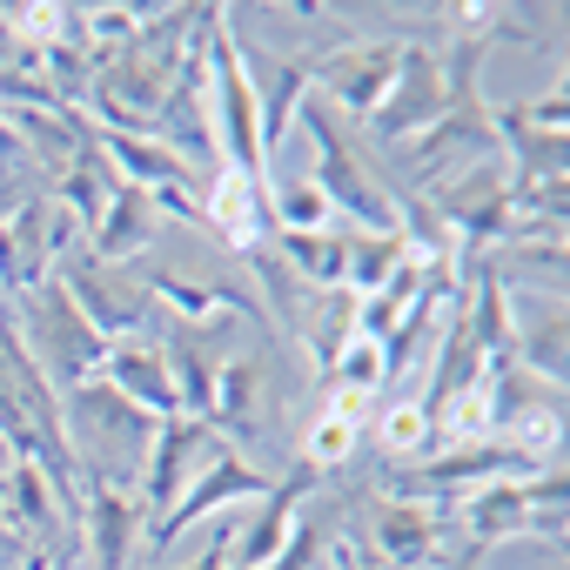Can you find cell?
<instances>
[{
    "instance_id": "9a60e30c",
    "label": "cell",
    "mask_w": 570,
    "mask_h": 570,
    "mask_svg": "<svg viewBox=\"0 0 570 570\" xmlns=\"http://www.w3.org/2000/svg\"><path fill=\"white\" fill-rule=\"evenodd\" d=\"M443 563V510L430 497H383L376 510V570Z\"/></svg>"
},
{
    "instance_id": "ac0fdd59",
    "label": "cell",
    "mask_w": 570,
    "mask_h": 570,
    "mask_svg": "<svg viewBox=\"0 0 570 570\" xmlns=\"http://www.w3.org/2000/svg\"><path fill=\"white\" fill-rule=\"evenodd\" d=\"M95 148L108 155L115 181H128V188H148V195H161V188H195V195L208 202V181H202L188 161H175L155 135H115V128H95Z\"/></svg>"
},
{
    "instance_id": "2e32d148",
    "label": "cell",
    "mask_w": 570,
    "mask_h": 570,
    "mask_svg": "<svg viewBox=\"0 0 570 570\" xmlns=\"http://www.w3.org/2000/svg\"><path fill=\"white\" fill-rule=\"evenodd\" d=\"M95 383H108L121 403L148 410L155 423L181 416V403H175V383H168V363H161V343H148V330H141V336H128V343H115Z\"/></svg>"
},
{
    "instance_id": "277c9868",
    "label": "cell",
    "mask_w": 570,
    "mask_h": 570,
    "mask_svg": "<svg viewBox=\"0 0 570 570\" xmlns=\"http://www.w3.org/2000/svg\"><path fill=\"white\" fill-rule=\"evenodd\" d=\"M8 309H14V330H21L28 356L41 363V376H48V383H55L61 396L101 376V363H108V350H115V343H101V336L88 330V316H81V309L68 303V289H61L55 275L41 282V289L14 296Z\"/></svg>"
},
{
    "instance_id": "4316f807",
    "label": "cell",
    "mask_w": 570,
    "mask_h": 570,
    "mask_svg": "<svg viewBox=\"0 0 570 570\" xmlns=\"http://www.w3.org/2000/svg\"><path fill=\"white\" fill-rule=\"evenodd\" d=\"M376 443L396 456V463H416L423 450H430V423H423V410H416V396H396L383 416H376Z\"/></svg>"
},
{
    "instance_id": "44dd1931",
    "label": "cell",
    "mask_w": 570,
    "mask_h": 570,
    "mask_svg": "<svg viewBox=\"0 0 570 570\" xmlns=\"http://www.w3.org/2000/svg\"><path fill=\"white\" fill-rule=\"evenodd\" d=\"M155 296L188 323V330H215L222 316H242V323H268L262 316V303L248 296V289H235V282H195V275H175V268H161L155 275Z\"/></svg>"
},
{
    "instance_id": "9c48e42d",
    "label": "cell",
    "mask_w": 570,
    "mask_h": 570,
    "mask_svg": "<svg viewBox=\"0 0 570 570\" xmlns=\"http://www.w3.org/2000/svg\"><path fill=\"white\" fill-rule=\"evenodd\" d=\"M215 450H222V436H215L202 416H168V423H155V443H148V463H141V483H135L141 523L168 517V503L208 470Z\"/></svg>"
},
{
    "instance_id": "7a4b0ae2",
    "label": "cell",
    "mask_w": 570,
    "mask_h": 570,
    "mask_svg": "<svg viewBox=\"0 0 570 570\" xmlns=\"http://www.w3.org/2000/svg\"><path fill=\"white\" fill-rule=\"evenodd\" d=\"M296 128H309V148H316L309 181L330 195L336 222H343V228H363V235H390V228H396V188L363 161V148H356V135L343 128V115H336L323 95H309V101L296 108Z\"/></svg>"
},
{
    "instance_id": "8fae6325",
    "label": "cell",
    "mask_w": 570,
    "mask_h": 570,
    "mask_svg": "<svg viewBox=\"0 0 570 570\" xmlns=\"http://www.w3.org/2000/svg\"><path fill=\"white\" fill-rule=\"evenodd\" d=\"M396 61H403V41H396V35H383V41H343V48H330V55L316 61V95H323L336 115L370 121L376 101H383L390 81H396Z\"/></svg>"
},
{
    "instance_id": "ba28073f",
    "label": "cell",
    "mask_w": 570,
    "mask_h": 570,
    "mask_svg": "<svg viewBox=\"0 0 570 570\" xmlns=\"http://www.w3.org/2000/svg\"><path fill=\"white\" fill-rule=\"evenodd\" d=\"M55 282L68 289V303L88 316V330H95L101 343H128V336L148 330V289H141V282H121V275H115L108 262H95L88 248H68L61 268H55Z\"/></svg>"
},
{
    "instance_id": "d4e9b609",
    "label": "cell",
    "mask_w": 570,
    "mask_h": 570,
    "mask_svg": "<svg viewBox=\"0 0 570 570\" xmlns=\"http://www.w3.org/2000/svg\"><path fill=\"white\" fill-rule=\"evenodd\" d=\"M403 262H410V242H403L396 228H390V235H363V228H350V268H343V289H350V296H376Z\"/></svg>"
},
{
    "instance_id": "603a6c76",
    "label": "cell",
    "mask_w": 570,
    "mask_h": 570,
    "mask_svg": "<svg viewBox=\"0 0 570 570\" xmlns=\"http://www.w3.org/2000/svg\"><path fill=\"white\" fill-rule=\"evenodd\" d=\"M268 222H275V235H323V228H343L336 208H330V195L309 181V168H303V175H268Z\"/></svg>"
},
{
    "instance_id": "52a82bcc",
    "label": "cell",
    "mask_w": 570,
    "mask_h": 570,
    "mask_svg": "<svg viewBox=\"0 0 570 570\" xmlns=\"http://www.w3.org/2000/svg\"><path fill=\"white\" fill-rule=\"evenodd\" d=\"M268 497V476L235 450V443H222L215 456H208V470L168 503V517H155L148 523V557H161V550H175L202 517H215V510H228V503H262Z\"/></svg>"
},
{
    "instance_id": "f546056e",
    "label": "cell",
    "mask_w": 570,
    "mask_h": 570,
    "mask_svg": "<svg viewBox=\"0 0 570 570\" xmlns=\"http://www.w3.org/2000/svg\"><path fill=\"white\" fill-rule=\"evenodd\" d=\"M181 570H235V530H215V543L195 563H181Z\"/></svg>"
},
{
    "instance_id": "6da1fadb",
    "label": "cell",
    "mask_w": 570,
    "mask_h": 570,
    "mask_svg": "<svg viewBox=\"0 0 570 570\" xmlns=\"http://www.w3.org/2000/svg\"><path fill=\"white\" fill-rule=\"evenodd\" d=\"M61 430H68L75 476L115 483V490L141 483V463H148V443H155V416L148 410L121 403L108 383H81V390L61 396Z\"/></svg>"
},
{
    "instance_id": "5b68a950",
    "label": "cell",
    "mask_w": 570,
    "mask_h": 570,
    "mask_svg": "<svg viewBox=\"0 0 570 570\" xmlns=\"http://www.w3.org/2000/svg\"><path fill=\"white\" fill-rule=\"evenodd\" d=\"M456 523H463V537L476 550H497V543H517V537H543L557 550L563 543V463H550L537 476H510V483L470 490Z\"/></svg>"
},
{
    "instance_id": "cb8c5ba5",
    "label": "cell",
    "mask_w": 570,
    "mask_h": 570,
    "mask_svg": "<svg viewBox=\"0 0 570 570\" xmlns=\"http://www.w3.org/2000/svg\"><path fill=\"white\" fill-rule=\"evenodd\" d=\"M115 188H121V181H115L108 155H101V148L88 141V148H81V155H75L68 168H61V181H55V202H61V208H68V215L81 222V235H88V228L101 222V208L115 202Z\"/></svg>"
},
{
    "instance_id": "4fadbf2b",
    "label": "cell",
    "mask_w": 570,
    "mask_h": 570,
    "mask_svg": "<svg viewBox=\"0 0 570 570\" xmlns=\"http://www.w3.org/2000/svg\"><path fill=\"white\" fill-rule=\"evenodd\" d=\"M141 530H148V523H141L135 490H115V483L81 476V517H75V537H81V550L95 557V570H128Z\"/></svg>"
},
{
    "instance_id": "3957f363",
    "label": "cell",
    "mask_w": 570,
    "mask_h": 570,
    "mask_svg": "<svg viewBox=\"0 0 570 570\" xmlns=\"http://www.w3.org/2000/svg\"><path fill=\"white\" fill-rule=\"evenodd\" d=\"M208 121H215V155L222 175H242L255 188H268V155H262V115H255V88L248 68L235 55V8H215L208 21Z\"/></svg>"
},
{
    "instance_id": "7c38bea8",
    "label": "cell",
    "mask_w": 570,
    "mask_h": 570,
    "mask_svg": "<svg viewBox=\"0 0 570 570\" xmlns=\"http://www.w3.org/2000/svg\"><path fill=\"white\" fill-rule=\"evenodd\" d=\"M436 115H443V61H436L423 41H403L396 81H390V95L376 101V115H370L363 128H370L383 148H403V141H416Z\"/></svg>"
},
{
    "instance_id": "e0dca14e",
    "label": "cell",
    "mask_w": 570,
    "mask_h": 570,
    "mask_svg": "<svg viewBox=\"0 0 570 570\" xmlns=\"http://www.w3.org/2000/svg\"><path fill=\"white\" fill-rule=\"evenodd\" d=\"M483 370H490V356L476 350V336H470V323H463V309L450 303V316L436 323V350H430V390H423V423H436L463 390H476L483 383Z\"/></svg>"
},
{
    "instance_id": "1f68e13d",
    "label": "cell",
    "mask_w": 570,
    "mask_h": 570,
    "mask_svg": "<svg viewBox=\"0 0 570 570\" xmlns=\"http://www.w3.org/2000/svg\"><path fill=\"white\" fill-rule=\"evenodd\" d=\"M21 202H28V188H21V181H0V222H8Z\"/></svg>"
},
{
    "instance_id": "484cf974",
    "label": "cell",
    "mask_w": 570,
    "mask_h": 570,
    "mask_svg": "<svg viewBox=\"0 0 570 570\" xmlns=\"http://www.w3.org/2000/svg\"><path fill=\"white\" fill-rule=\"evenodd\" d=\"M330 383H336V390H356V396H376V390H390L383 343H370V336H350V343L336 350V363H330Z\"/></svg>"
},
{
    "instance_id": "d6986e66",
    "label": "cell",
    "mask_w": 570,
    "mask_h": 570,
    "mask_svg": "<svg viewBox=\"0 0 570 570\" xmlns=\"http://www.w3.org/2000/svg\"><path fill=\"white\" fill-rule=\"evenodd\" d=\"M202 222L235 248V255H255L275 242V222H268V188L242 181V175H215L208 202H202Z\"/></svg>"
},
{
    "instance_id": "7402d4cb",
    "label": "cell",
    "mask_w": 570,
    "mask_h": 570,
    "mask_svg": "<svg viewBox=\"0 0 570 570\" xmlns=\"http://www.w3.org/2000/svg\"><path fill=\"white\" fill-rule=\"evenodd\" d=\"M255 390H262V363H255V356H222L215 396H208V430H215L222 443L255 436Z\"/></svg>"
},
{
    "instance_id": "d6a6232c",
    "label": "cell",
    "mask_w": 570,
    "mask_h": 570,
    "mask_svg": "<svg viewBox=\"0 0 570 570\" xmlns=\"http://www.w3.org/2000/svg\"><path fill=\"white\" fill-rule=\"evenodd\" d=\"M430 570H483V550H463V557H443V563H430Z\"/></svg>"
},
{
    "instance_id": "8992f818",
    "label": "cell",
    "mask_w": 570,
    "mask_h": 570,
    "mask_svg": "<svg viewBox=\"0 0 570 570\" xmlns=\"http://www.w3.org/2000/svg\"><path fill=\"white\" fill-rule=\"evenodd\" d=\"M81 248V222L55 195H28L8 222H0V303H14L61 268V255Z\"/></svg>"
},
{
    "instance_id": "30bf717a",
    "label": "cell",
    "mask_w": 570,
    "mask_h": 570,
    "mask_svg": "<svg viewBox=\"0 0 570 570\" xmlns=\"http://www.w3.org/2000/svg\"><path fill=\"white\" fill-rule=\"evenodd\" d=\"M235 55H242V68H248V88H255V115H262V155H268V168H275L282 141L296 135V108L316 95V61H309V55H289V61H275L268 48L242 41V28H235Z\"/></svg>"
},
{
    "instance_id": "4dcf8cb0",
    "label": "cell",
    "mask_w": 570,
    "mask_h": 570,
    "mask_svg": "<svg viewBox=\"0 0 570 570\" xmlns=\"http://www.w3.org/2000/svg\"><path fill=\"white\" fill-rule=\"evenodd\" d=\"M323 563H330V570H376V557H363L356 543H330V550H323Z\"/></svg>"
},
{
    "instance_id": "5bb4252c",
    "label": "cell",
    "mask_w": 570,
    "mask_h": 570,
    "mask_svg": "<svg viewBox=\"0 0 570 570\" xmlns=\"http://www.w3.org/2000/svg\"><path fill=\"white\" fill-rule=\"evenodd\" d=\"M323 476L309 470V463H296L282 483H268V497L242 517V530H235V570H268L275 557H282V543L296 537V523H303V497L316 490Z\"/></svg>"
},
{
    "instance_id": "ffe728a7",
    "label": "cell",
    "mask_w": 570,
    "mask_h": 570,
    "mask_svg": "<svg viewBox=\"0 0 570 570\" xmlns=\"http://www.w3.org/2000/svg\"><path fill=\"white\" fill-rule=\"evenodd\" d=\"M155 228H161V215H155V202H148V188H115V202L101 208V222L81 235V248L95 255V262H108V268H121V262H135V255H148V242H155Z\"/></svg>"
},
{
    "instance_id": "f1b7e54d",
    "label": "cell",
    "mask_w": 570,
    "mask_h": 570,
    "mask_svg": "<svg viewBox=\"0 0 570 570\" xmlns=\"http://www.w3.org/2000/svg\"><path fill=\"white\" fill-rule=\"evenodd\" d=\"M323 550H330V530H323V523H296V537L282 543V557H275L268 570H316Z\"/></svg>"
},
{
    "instance_id": "83f0119b",
    "label": "cell",
    "mask_w": 570,
    "mask_h": 570,
    "mask_svg": "<svg viewBox=\"0 0 570 570\" xmlns=\"http://www.w3.org/2000/svg\"><path fill=\"white\" fill-rule=\"evenodd\" d=\"M356 443H363V430H356V423H343V416H316V423H309V436H303V463L323 476V470L350 463V456H356Z\"/></svg>"
}]
</instances>
